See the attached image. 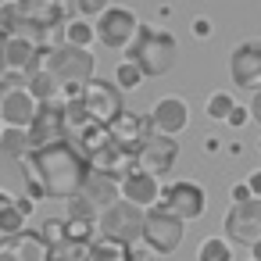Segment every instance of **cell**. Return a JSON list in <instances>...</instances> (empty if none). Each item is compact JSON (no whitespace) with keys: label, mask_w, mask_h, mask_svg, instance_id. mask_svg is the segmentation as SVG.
<instances>
[{"label":"cell","mask_w":261,"mask_h":261,"mask_svg":"<svg viewBox=\"0 0 261 261\" xmlns=\"http://www.w3.org/2000/svg\"><path fill=\"white\" fill-rule=\"evenodd\" d=\"M29 168L36 175V182L43 186V197H54V200H72L83 193V182L90 175V161L68 143V140H58L50 147H40V150H29Z\"/></svg>","instance_id":"1"},{"label":"cell","mask_w":261,"mask_h":261,"mask_svg":"<svg viewBox=\"0 0 261 261\" xmlns=\"http://www.w3.org/2000/svg\"><path fill=\"white\" fill-rule=\"evenodd\" d=\"M125 54H129V61L140 65L143 75H168L175 68V61H179V40H175V33L154 29V25L143 22Z\"/></svg>","instance_id":"2"},{"label":"cell","mask_w":261,"mask_h":261,"mask_svg":"<svg viewBox=\"0 0 261 261\" xmlns=\"http://www.w3.org/2000/svg\"><path fill=\"white\" fill-rule=\"evenodd\" d=\"M43 68L61 83L65 93H72V90H83V86L93 79L97 58H93L90 50H83V47H68V43H61V47H47V61H43Z\"/></svg>","instance_id":"3"},{"label":"cell","mask_w":261,"mask_h":261,"mask_svg":"<svg viewBox=\"0 0 261 261\" xmlns=\"http://www.w3.org/2000/svg\"><path fill=\"white\" fill-rule=\"evenodd\" d=\"M143 218H147L143 207H136V204H129V200H118V204H111L108 211H100V218H97V236L133 247V243L143 240Z\"/></svg>","instance_id":"4"},{"label":"cell","mask_w":261,"mask_h":261,"mask_svg":"<svg viewBox=\"0 0 261 261\" xmlns=\"http://www.w3.org/2000/svg\"><path fill=\"white\" fill-rule=\"evenodd\" d=\"M22 197H33L40 200L43 197V186L36 182L33 168L25 158H8V154H0V207L4 204H15Z\"/></svg>","instance_id":"5"},{"label":"cell","mask_w":261,"mask_h":261,"mask_svg":"<svg viewBox=\"0 0 261 261\" xmlns=\"http://www.w3.org/2000/svg\"><path fill=\"white\" fill-rule=\"evenodd\" d=\"M140 18L129 11V8H108L100 18H97V40L108 47V50H129L136 33H140Z\"/></svg>","instance_id":"6"},{"label":"cell","mask_w":261,"mask_h":261,"mask_svg":"<svg viewBox=\"0 0 261 261\" xmlns=\"http://www.w3.org/2000/svg\"><path fill=\"white\" fill-rule=\"evenodd\" d=\"M83 108H86V115L93 118V122H100V125H111L125 108H122V90L111 83V79H90L86 86H83Z\"/></svg>","instance_id":"7"},{"label":"cell","mask_w":261,"mask_h":261,"mask_svg":"<svg viewBox=\"0 0 261 261\" xmlns=\"http://www.w3.org/2000/svg\"><path fill=\"white\" fill-rule=\"evenodd\" d=\"M161 207L168 215H175L179 222H193V218L204 215L207 193H204V186H197L190 179H179V182H172V186L161 190Z\"/></svg>","instance_id":"8"},{"label":"cell","mask_w":261,"mask_h":261,"mask_svg":"<svg viewBox=\"0 0 261 261\" xmlns=\"http://www.w3.org/2000/svg\"><path fill=\"white\" fill-rule=\"evenodd\" d=\"M143 243H147L154 254H172V250H179V243H182V222H179L175 215H168L161 204L150 207L147 218H143Z\"/></svg>","instance_id":"9"},{"label":"cell","mask_w":261,"mask_h":261,"mask_svg":"<svg viewBox=\"0 0 261 261\" xmlns=\"http://www.w3.org/2000/svg\"><path fill=\"white\" fill-rule=\"evenodd\" d=\"M175 158H179V143H175V136H161V133H154L136 154H133V172H147V175H165L172 165H175Z\"/></svg>","instance_id":"10"},{"label":"cell","mask_w":261,"mask_h":261,"mask_svg":"<svg viewBox=\"0 0 261 261\" xmlns=\"http://www.w3.org/2000/svg\"><path fill=\"white\" fill-rule=\"evenodd\" d=\"M108 136H111V143H115V147H122V150L136 154V150L154 136L150 111H147V115H143V111H122V115L108 125Z\"/></svg>","instance_id":"11"},{"label":"cell","mask_w":261,"mask_h":261,"mask_svg":"<svg viewBox=\"0 0 261 261\" xmlns=\"http://www.w3.org/2000/svg\"><path fill=\"white\" fill-rule=\"evenodd\" d=\"M225 236H229V243H247V247H254L257 240H261V200L254 197V200H247V204H232L229 211H225Z\"/></svg>","instance_id":"12"},{"label":"cell","mask_w":261,"mask_h":261,"mask_svg":"<svg viewBox=\"0 0 261 261\" xmlns=\"http://www.w3.org/2000/svg\"><path fill=\"white\" fill-rule=\"evenodd\" d=\"M25 133H29V147H33V150L65 140V100H47V104H40V108H36V118H33V125H29Z\"/></svg>","instance_id":"13"},{"label":"cell","mask_w":261,"mask_h":261,"mask_svg":"<svg viewBox=\"0 0 261 261\" xmlns=\"http://www.w3.org/2000/svg\"><path fill=\"white\" fill-rule=\"evenodd\" d=\"M229 79L240 90H261V40H243L229 58Z\"/></svg>","instance_id":"14"},{"label":"cell","mask_w":261,"mask_h":261,"mask_svg":"<svg viewBox=\"0 0 261 261\" xmlns=\"http://www.w3.org/2000/svg\"><path fill=\"white\" fill-rule=\"evenodd\" d=\"M0 261H50V243L40 236V229L0 236Z\"/></svg>","instance_id":"15"},{"label":"cell","mask_w":261,"mask_h":261,"mask_svg":"<svg viewBox=\"0 0 261 261\" xmlns=\"http://www.w3.org/2000/svg\"><path fill=\"white\" fill-rule=\"evenodd\" d=\"M150 122H154V133L161 136H179L186 125H190V104L182 97H161L154 108H150Z\"/></svg>","instance_id":"16"},{"label":"cell","mask_w":261,"mask_h":261,"mask_svg":"<svg viewBox=\"0 0 261 261\" xmlns=\"http://www.w3.org/2000/svg\"><path fill=\"white\" fill-rule=\"evenodd\" d=\"M118 190H122V200H129V204H136L143 211H150L161 200V182L154 175H147V172H129L118 182Z\"/></svg>","instance_id":"17"},{"label":"cell","mask_w":261,"mask_h":261,"mask_svg":"<svg viewBox=\"0 0 261 261\" xmlns=\"http://www.w3.org/2000/svg\"><path fill=\"white\" fill-rule=\"evenodd\" d=\"M0 108H4V125H11V129H29L33 125V118H36V100H33V93L22 86V90H11V93H4L0 97Z\"/></svg>","instance_id":"18"},{"label":"cell","mask_w":261,"mask_h":261,"mask_svg":"<svg viewBox=\"0 0 261 261\" xmlns=\"http://www.w3.org/2000/svg\"><path fill=\"white\" fill-rule=\"evenodd\" d=\"M90 172H100V175H111L115 182H122L129 172H133V154L115 147V143H104L93 158H90Z\"/></svg>","instance_id":"19"},{"label":"cell","mask_w":261,"mask_h":261,"mask_svg":"<svg viewBox=\"0 0 261 261\" xmlns=\"http://www.w3.org/2000/svg\"><path fill=\"white\" fill-rule=\"evenodd\" d=\"M79 197H86L97 211H108L111 204H118V200H122V190H118V182H115L111 175L90 172V175H86V182H83V193H79Z\"/></svg>","instance_id":"20"},{"label":"cell","mask_w":261,"mask_h":261,"mask_svg":"<svg viewBox=\"0 0 261 261\" xmlns=\"http://www.w3.org/2000/svg\"><path fill=\"white\" fill-rule=\"evenodd\" d=\"M18 8L25 11L29 22L36 25H50V29H65V0H18Z\"/></svg>","instance_id":"21"},{"label":"cell","mask_w":261,"mask_h":261,"mask_svg":"<svg viewBox=\"0 0 261 261\" xmlns=\"http://www.w3.org/2000/svg\"><path fill=\"white\" fill-rule=\"evenodd\" d=\"M25 90L33 93V100L36 104H47V100H61V83L43 68V72H33V75H25Z\"/></svg>","instance_id":"22"},{"label":"cell","mask_w":261,"mask_h":261,"mask_svg":"<svg viewBox=\"0 0 261 261\" xmlns=\"http://www.w3.org/2000/svg\"><path fill=\"white\" fill-rule=\"evenodd\" d=\"M29 133L25 129H11L4 125L0 129V154H8V158H29Z\"/></svg>","instance_id":"23"},{"label":"cell","mask_w":261,"mask_h":261,"mask_svg":"<svg viewBox=\"0 0 261 261\" xmlns=\"http://www.w3.org/2000/svg\"><path fill=\"white\" fill-rule=\"evenodd\" d=\"M86 261H133L129 257V247L125 243H115V240H93L90 243V254H86Z\"/></svg>","instance_id":"24"},{"label":"cell","mask_w":261,"mask_h":261,"mask_svg":"<svg viewBox=\"0 0 261 261\" xmlns=\"http://www.w3.org/2000/svg\"><path fill=\"white\" fill-rule=\"evenodd\" d=\"M93 40H97V29H93L86 18H68V25H65V43H68V47H83V50H90Z\"/></svg>","instance_id":"25"},{"label":"cell","mask_w":261,"mask_h":261,"mask_svg":"<svg viewBox=\"0 0 261 261\" xmlns=\"http://www.w3.org/2000/svg\"><path fill=\"white\" fill-rule=\"evenodd\" d=\"M25 11L18 8V0H4L0 4V29H4L8 36H22V29H25Z\"/></svg>","instance_id":"26"},{"label":"cell","mask_w":261,"mask_h":261,"mask_svg":"<svg viewBox=\"0 0 261 261\" xmlns=\"http://www.w3.org/2000/svg\"><path fill=\"white\" fill-rule=\"evenodd\" d=\"M197 261H232V247L225 236H207L197 250Z\"/></svg>","instance_id":"27"},{"label":"cell","mask_w":261,"mask_h":261,"mask_svg":"<svg viewBox=\"0 0 261 261\" xmlns=\"http://www.w3.org/2000/svg\"><path fill=\"white\" fill-rule=\"evenodd\" d=\"M90 254V243H79V240H61L50 247V261H86Z\"/></svg>","instance_id":"28"},{"label":"cell","mask_w":261,"mask_h":261,"mask_svg":"<svg viewBox=\"0 0 261 261\" xmlns=\"http://www.w3.org/2000/svg\"><path fill=\"white\" fill-rule=\"evenodd\" d=\"M140 83H143V72H140V65L125 58V61H122V65L115 68V86H118V90L125 93V90H136Z\"/></svg>","instance_id":"29"},{"label":"cell","mask_w":261,"mask_h":261,"mask_svg":"<svg viewBox=\"0 0 261 261\" xmlns=\"http://www.w3.org/2000/svg\"><path fill=\"white\" fill-rule=\"evenodd\" d=\"M232 108H236V100H232V97H229L225 90H215V93L207 97V104H204V111H207V118H215V122H225Z\"/></svg>","instance_id":"30"},{"label":"cell","mask_w":261,"mask_h":261,"mask_svg":"<svg viewBox=\"0 0 261 261\" xmlns=\"http://www.w3.org/2000/svg\"><path fill=\"white\" fill-rule=\"evenodd\" d=\"M22 229H25V215L15 204H4V207H0V236H15Z\"/></svg>","instance_id":"31"},{"label":"cell","mask_w":261,"mask_h":261,"mask_svg":"<svg viewBox=\"0 0 261 261\" xmlns=\"http://www.w3.org/2000/svg\"><path fill=\"white\" fill-rule=\"evenodd\" d=\"M93 236H97V222H79V218H65V240L93 243Z\"/></svg>","instance_id":"32"},{"label":"cell","mask_w":261,"mask_h":261,"mask_svg":"<svg viewBox=\"0 0 261 261\" xmlns=\"http://www.w3.org/2000/svg\"><path fill=\"white\" fill-rule=\"evenodd\" d=\"M68 218H79V222H97V218H100V211H97L86 197H72V200H68Z\"/></svg>","instance_id":"33"},{"label":"cell","mask_w":261,"mask_h":261,"mask_svg":"<svg viewBox=\"0 0 261 261\" xmlns=\"http://www.w3.org/2000/svg\"><path fill=\"white\" fill-rule=\"evenodd\" d=\"M111 8V0H75V11H79V18H100L104 11Z\"/></svg>","instance_id":"34"},{"label":"cell","mask_w":261,"mask_h":261,"mask_svg":"<svg viewBox=\"0 0 261 261\" xmlns=\"http://www.w3.org/2000/svg\"><path fill=\"white\" fill-rule=\"evenodd\" d=\"M40 236L54 247V243H61L65 240V218H47L43 222V229H40Z\"/></svg>","instance_id":"35"},{"label":"cell","mask_w":261,"mask_h":261,"mask_svg":"<svg viewBox=\"0 0 261 261\" xmlns=\"http://www.w3.org/2000/svg\"><path fill=\"white\" fill-rule=\"evenodd\" d=\"M225 122H229L232 129H240V125H247V122H250V108H243V104H236V108L229 111V118H225Z\"/></svg>","instance_id":"36"},{"label":"cell","mask_w":261,"mask_h":261,"mask_svg":"<svg viewBox=\"0 0 261 261\" xmlns=\"http://www.w3.org/2000/svg\"><path fill=\"white\" fill-rule=\"evenodd\" d=\"M229 197H232V204H247V200H254V193H250L247 182H236V186L229 190Z\"/></svg>","instance_id":"37"},{"label":"cell","mask_w":261,"mask_h":261,"mask_svg":"<svg viewBox=\"0 0 261 261\" xmlns=\"http://www.w3.org/2000/svg\"><path fill=\"white\" fill-rule=\"evenodd\" d=\"M129 257H133V261H154V250L140 240V243H133V247H129Z\"/></svg>","instance_id":"38"},{"label":"cell","mask_w":261,"mask_h":261,"mask_svg":"<svg viewBox=\"0 0 261 261\" xmlns=\"http://www.w3.org/2000/svg\"><path fill=\"white\" fill-rule=\"evenodd\" d=\"M190 29H193V36H200V40H207V36H211V22H207V18H193V22H190Z\"/></svg>","instance_id":"39"},{"label":"cell","mask_w":261,"mask_h":261,"mask_svg":"<svg viewBox=\"0 0 261 261\" xmlns=\"http://www.w3.org/2000/svg\"><path fill=\"white\" fill-rule=\"evenodd\" d=\"M247 186H250V193H254V197H257V200H261V168H257V172H250V175H247Z\"/></svg>","instance_id":"40"},{"label":"cell","mask_w":261,"mask_h":261,"mask_svg":"<svg viewBox=\"0 0 261 261\" xmlns=\"http://www.w3.org/2000/svg\"><path fill=\"white\" fill-rule=\"evenodd\" d=\"M247 108H250V118H254V122H257V125H261V90H257V93H254V100H250V104H247Z\"/></svg>","instance_id":"41"},{"label":"cell","mask_w":261,"mask_h":261,"mask_svg":"<svg viewBox=\"0 0 261 261\" xmlns=\"http://www.w3.org/2000/svg\"><path fill=\"white\" fill-rule=\"evenodd\" d=\"M250 257H254V261H261V240H257V243L250 247Z\"/></svg>","instance_id":"42"},{"label":"cell","mask_w":261,"mask_h":261,"mask_svg":"<svg viewBox=\"0 0 261 261\" xmlns=\"http://www.w3.org/2000/svg\"><path fill=\"white\" fill-rule=\"evenodd\" d=\"M8 40H11V36H8L4 29H0V50H4V43H8Z\"/></svg>","instance_id":"43"},{"label":"cell","mask_w":261,"mask_h":261,"mask_svg":"<svg viewBox=\"0 0 261 261\" xmlns=\"http://www.w3.org/2000/svg\"><path fill=\"white\" fill-rule=\"evenodd\" d=\"M0 118H4V108H0Z\"/></svg>","instance_id":"44"},{"label":"cell","mask_w":261,"mask_h":261,"mask_svg":"<svg viewBox=\"0 0 261 261\" xmlns=\"http://www.w3.org/2000/svg\"><path fill=\"white\" fill-rule=\"evenodd\" d=\"M0 129H4V125H0Z\"/></svg>","instance_id":"45"},{"label":"cell","mask_w":261,"mask_h":261,"mask_svg":"<svg viewBox=\"0 0 261 261\" xmlns=\"http://www.w3.org/2000/svg\"><path fill=\"white\" fill-rule=\"evenodd\" d=\"M250 261H254V257H250Z\"/></svg>","instance_id":"46"}]
</instances>
